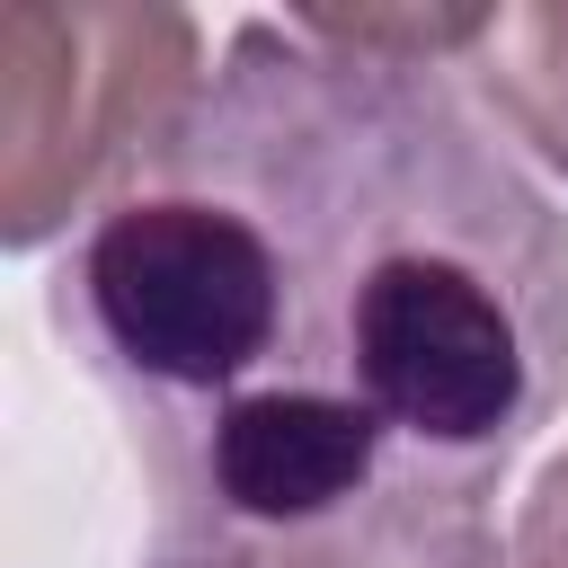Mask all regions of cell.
Returning <instances> with one entry per match:
<instances>
[{
    "instance_id": "obj_4",
    "label": "cell",
    "mask_w": 568,
    "mask_h": 568,
    "mask_svg": "<svg viewBox=\"0 0 568 568\" xmlns=\"http://www.w3.org/2000/svg\"><path fill=\"white\" fill-rule=\"evenodd\" d=\"M515 568H568V444L541 462V479L515 506Z\"/></svg>"
},
{
    "instance_id": "obj_3",
    "label": "cell",
    "mask_w": 568,
    "mask_h": 568,
    "mask_svg": "<svg viewBox=\"0 0 568 568\" xmlns=\"http://www.w3.org/2000/svg\"><path fill=\"white\" fill-rule=\"evenodd\" d=\"M462 71L488 89L497 124L568 178V9H479Z\"/></svg>"
},
{
    "instance_id": "obj_1",
    "label": "cell",
    "mask_w": 568,
    "mask_h": 568,
    "mask_svg": "<svg viewBox=\"0 0 568 568\" xmlns=\"http://www.w3.org/2000/svg\"><path fill=\"white\" fill-rule=\"evenodd\" d=\"M142 462L133 568H515L568 213L408 62L248 18L44 293Z\"/></svg>"
},
{
    "instance_id": "obj_2",
    "label": "cell",
    "mask_w": 568,
    "mask_h": 568,
    "mask_svg": "<svg viewBox=\"0 0 568 568\" xmlns=\"http://www.w3.org/2000/svg\"><path fill=\"white\" fill-rule=\"evenodd\" d=\"M204 80L186 9H36L0 18V240L36 248L169 133Z\"/></svg>"
}]
</instances>
